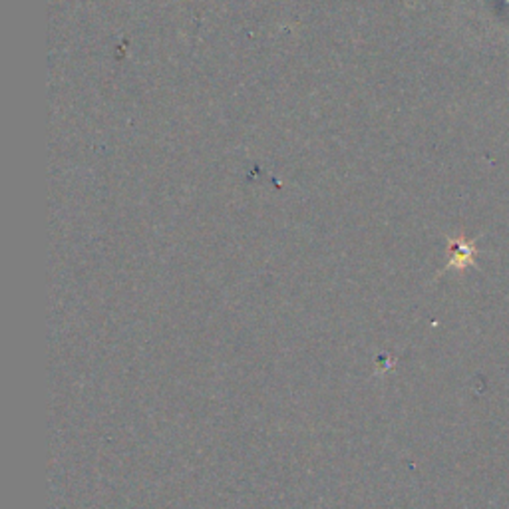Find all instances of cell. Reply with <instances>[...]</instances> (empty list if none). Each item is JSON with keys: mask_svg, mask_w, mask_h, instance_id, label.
<instances>
[{"mask_svg": "<svg viewBox=\"0 0 509 509\" xmlns=\"http://www.w3.org/2000/svg\"><path fill=\"white\" fill-rule=\"evenodd\" d=\"M452 249H454V259H452L454 267H466V265L472 263V257L476 253L474 243L456 241V243H452Z\"/></svg>", "mask_w": 509, "mask_h": 509, "instance_id": "obj_1", "label": "cell"}]
</instances>
